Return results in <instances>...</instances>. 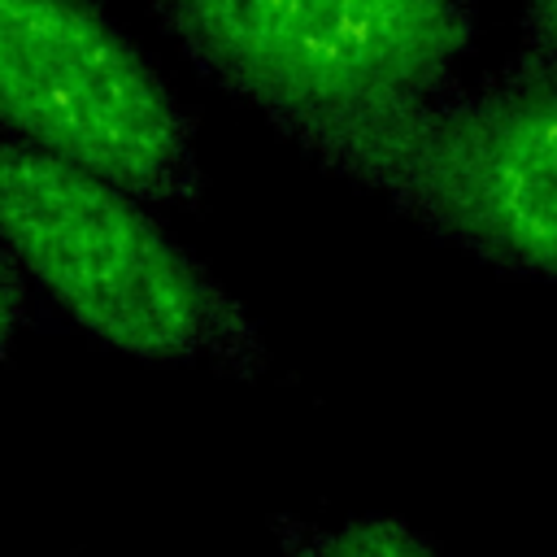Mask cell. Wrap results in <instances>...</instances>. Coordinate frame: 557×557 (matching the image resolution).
I'll list each match as a JSON object with an SVG mask.
<instances>
[{
	"label": "cell",
	"instance_id": "7a4b0ae2",
	"mask_svg": "<svg viewBox=\"0 0 557 557\" xmlns=\"http://www.w3.org/2000/svg\"><path fill=\"white\" fill-rule=\"evenodd\" d=\"M0 244L78 326L122 352L244 379L270 366L244 305L139 209V196L17 139H0Z\"/></svg>",
	"mask_w": 557,
	"mask_h": 557
},
{
	"label": "cell",
	"instance_id": "52a82bcc",
	"mask_svg": "<svg viewBox=\"0 0 557 557\" xmlns=\"http://www.w3.org/2000/svg\"><path fill=\"white\" fill-rule=\"evenodd\" d=\"M30 318V296H26V278L22 265L13 261V252L0 244V357L9 352L13 335L26 326Z\"/></svg>",
	"mask_w": 557,
	"mask_h": 557
},
{
	"label": "cell",
	"instance_id": "3957f363",
	"mask_svg": "<svg viewBox=\"0 0 557 557\" xmlns=\"http://www.w3.org/2000/svg\"><path fill=\"white\" fill-rule=\"evenodd\" d=\"M191 65L283 135L457 78L474 0H157Z\"/></svg>",
	"mask_w": 557,
	"mask_h": 557
},
{
	"label": "cell",
	"instance_id": "6da1fadb",
	"mask_svg": "<svg viewBox=\"0 0 557 557\" xmlns=\"http://www.w3.org/2000/svg\"><path fill=\"white\" fill-rule=\"evenodd\" d=\"M287 139L431 235L557 278V70L518 61L474 91L322 117Z\"/></svg>",
	"mask_w": 557,
	"mask_h": 557
},
{
	"label": "cell",
	"instance_id": "8992f818",
	"mask_svg": "<svg viewBox=\"0 0 557 557\" xmlns=\"http://www.w3.org/2000/svg\"><path fill=\"white\" fill-rule=\"evenodd\" d=\"M522 61L557 70V0H522Z\"/></svg>",
	"mask_w": 557,
	"mask_h": 557
},
{
	"label": "cell",
	"instance_id": "277c9868",
	"mask_svg": "<svg viewBox=\"0 0 557 557\" xmlns=\"http://www.w3.org/2000/svg\"><path fill=\"white\" fill-rule=\"evenodd\" d=\"M0 126L139 200L200 205L187 113L91 0H0Z\"/></svg>",
	"mask_w": 557,
	"mask_h": 557
},
{
	"label": "cell",
	"instance_id": "5b68a950",
	"mask_svg": "<svg viewBox=\"0 0 557 557\" xmlns=\"http://www.w3.org/2000/svg\"><path fill=\"white\" fill-rule=\"evenodd\" d=\"M274 535L287 557H440L396 518H357L344 527H309L274 518Z\"/></svg>",
	"mask_w": 557,
	"mask_h": 557
}]
</instances>
